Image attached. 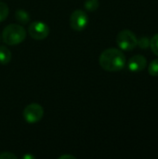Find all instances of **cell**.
<instances>
[{"instance_id": "cell-5", "label": "cell", "mask_w": 158, "mask_h": 159, "mask_svg": "<svg viewBox=\"0 0 158 159\" xmlns=\"http://www.w3.org/2000/svg\"><path fill=\"white\" fill-rule=\"evenodd\" d=\"M70 26L76 32L83 31L88 24V16L82 9H75L70 16L69 19Z\"/></svg>"}, {"instance_id": "cell-16", "label": "cell", "mask_w": 158, "mask_h": 159, "mask_svg": "<svg viewBox=\"0 0 158 159\" xmlns=\"http://www.w3.org/2000/svg\"><path fill=\"white\" fill-rule=\"evenodd\" d=\"M60 159H65V158H71V159H75L76 157H74V156H71V155H63V156H61L59 157Z\"/></svg>"}, {"instance_id": "cell-12", "label": "cell", "mask_w": 158, "mask_h": 159, "mask_svg": "<svg viewBox=\"0 0 158 159\" xmlns=\"http://www.w3.org/2000/svg\"><path fill=\"white\" fill-rule=\"evenodd\" d=\"M9 13V8L7 4L0 2V21H4Z\"/></svg>"}, {"instance_id": "cell-2", "label": "cell", "mask_w": 158, "mask_h": 159, "mask_svg": "<svg viewBox=\"0 0 158 159\" xmlns=\"http://www.w3.org/2000/svg\"><path fill=\"white\" fill-rule=\"evenodd\" d=\"M26 31L21 24L11 23L6 26L2 32V40L8 46L19 45L24 41Z\"/></svg>"}, {"instance_id": "cell-15", "label": "cell", "mask_w": 158, "mask_h": 159, "mask_svg": "<svg viewBox=\"0 0 158 159\" xmlns=\"http://www.w3.org/2000/svg\"><path fill=\"white\" fill-rule=\"evenodd\" d=\"M17 156L10 152H3L0 154V159H16Z\"/></svg>"}, {"instance_id": "cell-4", "label": "cell", "mask_w": 158, "mask_h": 159, "mask_svg": "<svg viewBox=\"0 0 158 159\" xmlns=\"http://www.w3.org/2000/svg\"><path fill=\"white\" fill-rule=\"evenodd\" d=\"M43 116L44 109L38 103L28 104L22 112V116L24 120L29 124H35L39 122L43 118Z\"/></svg>"}, {"instance_id": "cell-6", "label": "cell", "mask_w": 158, "mask_h": 159, "mask_svg": "<svg viewBox=\"0 0 158 159\" xmlns=\"http://www.w3.org/2000/svg\"><path fill=\"white\" fill-rule=\"evenodd\" d=\"M29 35L34 40H43L49 34V27L43 21H33L28 27Z\"/></svg>"}, {"instance_id": "cell-8", "label": "cell", "mask_w": 158, "mask_h": 159, "mask_svg": "<svg viewBox=\"0 0 158 159\" xmlns=\"http://www.w3.org/2000/svg\"><path fill=\"white\" fill-rule=\"evenodd\" d=\"M15 19L19 22V24H27L30 20V15L25 9H17L15 12Z\"/></svg>"}, {"instance_id": "cell-17", "label": "cell", "mask_w": 158, "mask_h": 159, "mask_svg": "<svg viewBox=\"0 0 158 159\" xmlns=\"http://www.w3.org/2000/svg\"><path fill=\"white\" fill-rule=\"evenodd\" d=\"M22 158L23 159H34V156H32V155H25V156H23V157H22Z\"/></svg>"}, {"instance_id": "cell-1", "label": "cell", "mask_w": 158, "mask_h": 159, "mask_svg": "<svg viewBox=\"0 0 158 159\" xmlns=\"http://www.w3.org/2000/svg\"><path fill=\"white\" fill-rule=\"evenodd\" d=\"M99 62L101 67L107 72H118L125 67L127 61L120 49L110 48L102 52Z\"/></svg>"}, {"instance_id": "cell-14", "label": "cell", "mask_w": 158, "mask_h": 159, "mask_svg": "<svg viewBox=\"0 0 158 159\" xmlns=\"http://www.w3.org/2000/svg\"><path fill=\"white\" fill-rule=\"evenodd\" d=\"M138 45L142 49H146L150 47V39L146 36H142L138 39Z\"/></svg>"}, {"instance_id": "cell-9", "label": "cell", "mask_w": 158, "mask_h": 159, "mask_svg": "<svg viewBox=\"0 0 158 159\" xmlns=\"http://www.w3.org/2000/svg\"><path fill=\"white\" fill-rule=\"evenodd\" d=\"M11 61V52L6 46H0V64H8Z\"/></svg>"}, {"instance_id": "cell-7", "label": "cell", "mask_w": 158, "mask_h": 159, "mask_svg": "<svg viewBox=\"0 0 158 159\" xmlns=\"http://www.w3.org/2000/svg\"><path fill=\"white\" fill-rule=\"evenodd\" d=\"M146 65H147V60L142 55H134L129 59L128 62V67L129 71L134 73L143 71Z\"/></svg>"}, {"instance_id": "cell-13", "label": "cell", "mask_w": 158, "mask_h": 159, "mask_svg": "<svg viewBox=\"0 0 158 159\" xmlns=\"http://www.w3.org/2000/svg\"><path fill=\"white\" fill-rule=\"evenodd\" d=\"M150 48L152 51L158 56V34H155L151 39H150Z\"/></svg>"}, {"instance_id": "cell-11", "label": "cell", "mask_w": 158, "mask_h": 159, "mask_svg": "<svg viewBox=\"0 0 158 159\" xmlns=\"http://www.w3.org/2000/svg\"><path fill=\"white\" fill-rule=\"evenodd\" d=\"M148 73L152 76H158V59L152 61L148 66Z\"/></svg>"}, {"instance_id": "cell-10", "label": "cell", "mask_w": 158, "mask_h": 159, "mask_svg": "<svg viewBox=\"0 0 158 159\" xmlns=\"http://www.w3.org/2000/svg\"><path fill=\"white\" fill-rule=\"evenodd\" d=\"M84 6L88 11L93 12L98 9V7L100 6V2H99V0H86Z\"/></svg>"}, {"instance_id": "cell-3", "label": "cell", "mask_w": 158, "mask_h": 159, "mask_svg": "<svg viewBox=\"0 0 158 159\" xmlns=\"http://www.w3.org/2000/svg\"><path fill=\"white\" fill-rule=\"evenodd\" d=\"M117 46L125 51L133 50L138 46V38L130 30H122L116 35Z\"/></svg>"}]
</instances>
